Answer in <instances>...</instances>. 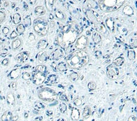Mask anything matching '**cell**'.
<instances>
[{
	"instance_id": "cell-25",
	"label": "cell",
	"mask_w": 137,
	"mask_h": 121,
	"mask_svg": "<svg viewBox=\"0 0 137 121\" xmlns=\"http://www.w3.org/2000/svg\"><path fill=\"white\" fill-rule=\"evenodd\" d=\"M124 14L126 15H128V16H131L134 14V10L132 8V7L129 5H127L123 8V10Z\"/></svg>"
},
{
	"instance_id": "cell-42",
	"label": "cell",
	"mask_w": 137,
	"mask_h": 121,
	"mask_svg": "<svg viewBox=\"0 0 137 121\" xmlns=\"http://www.w3.org/2000/svg\"><path fill=\"white\" fill-rule=\"evenodd\" d=\"M24 23H25V26H27V27L30 26L31 24L30 17H26V18L24 19Z\"/></svg>"
},
{
	"instance_id": "cell-11",
	"label": "cell",
	"mask_w": 137,
	"mask_h": 121,
	"mask_svg": "<svg viewBox=\"0 0 137 121\" xmlns=\"http://www.w3.org/2000/svg\"><path fill=\"white\" fill-rule=\"evenodd\" d=\"M98 4L95 0H86L84 3V9L88 10H92L93 9H97Z\"/></svg>"
},
{
	"instance_id": "cell-34",
	"label": "cell",
	"mask_w": 137,
	"mask_h": 121,
	"mask_svg": "<svg viewBox=\"0 0 137 121\" xmlns=\"http://www.w3.org/2000/svg\"><path fill=\"white\" fill-rule=\"evenodd\" d=\"M57 76L56 75H55V74H51V75H50L48 77V78H47V81H48V82H50V83H54V82H56L57 81Z\"/></svg>"
},
{
	"instance_id": "cell-43",
	"label": "cell",
	"mask_w": 137,
	"mask_h": 121,
	"mask_svg": "<svg viewBox=\"0 0 137 121\" xmlns=\"http://www.w3.org/2000/svg\"><path fill=\"white\" fill-rule=\"evenodd\" d=\"M6 19V13L3 11H0V23H3Z\"/></svg>"
},
{
	"instance_id": "cell-59",
	"label": "cell",
	"mask_w": 137,
	"mask_h": 121,
	"mask_svg": "<svg viewBox=\"0 0 137 121\" xmlns=\"http://www.w3.org/2000/svg\"><path fill=\"white\" fill-rule=\"evenodd\" d=\"M27 117H28V114H27V113H25V118H27Z\"/></svg>"
},
{
	"instance_id": "cell-30",
	"label": "cell",
	"mask_w": 137,
	"mask_h": 121,
	"mask_svg": "<svg viewBox=\"0 0 137 121\" xmlns=\"http://www.w3.org/2000/svg\"><path fill=\"white\" fill-rule=\"evenodd\" d=\"M124 59L123 57H118L116 58L113 61V64L116 66H121L124 64Z\"/></svg>"
},
{
	"instance_id": "cell-61",
	"label": "cell",
	"mask_w": 137,
	"mask_h": 121,
	"mask_svg": "<svg viewBox=\"0 0 137 121\" xmlns=\"http://www.w3.org/2000/svg\"><path fill=\"white\" fill-rule=\"evenodd\" d=\"M50 18H51V19H52V18H53V17H52V15L51 14L50 15Z\"/></svg>"
},
{
	"instance_id": "cell-41",
	"label": "cell",
	"mask_w": 137,
	"mask_h": 121,
	"mask_svg": "<svg viewBox=\"0 0 137 121\" xmlns=\"http://www.w3.org/2000/svg\"><path fill=\"white\" fill-rule=\"evenodd\" d=\"M60 100L62 101H68V97L65 94L61 93L59 95Z\"/></svg>"
},
{
	"instance_id": "cell-2",
	"label": "cell",
	"mask_w": 137,
	"mask_h": 121,
	"mask_svg": "<svg viewBox=\"0 0 137 121\" xmlns=\"http://www.w3.org/2000/svg\"><path fill=\"white\" fill-rule=\"evenodd\" d=\"M66 63L72 69H81L89 62V56L85 51L76 50L66 58Z\"/></svg>"
},
{
	"instance_id": "cell-4",
	"label": "cell",
	"mask_w": 137,
	"mask_h": 121,
	"mask_svg": "<svg viewBox=\"0 0 137 121\" xmlns=\"http://www.w3.org/2000/svg\"><path fill=\"white\" fill-rule=\"evenodd\" d=\"M48 74L47 67L44 65L37 66L32 72V81L35 85H40L45 81Z\"/></svg>"
},
{
	"instance_id": "cell-6",
	"label": "cell",
	"mask_w": 137,
	"mask_h": 121,
	"mask_svg": "<svg viewBox=\"0 0 137 121\" xmlns=\"http://www.w3.org/2000/svg\"><path fill=\"white\" fill-rule=\"evenodd\" d=\"M38 98L45 102H52L57 100V94L56 91L49 87H44L38 91Z\"/></svg>"
},
{
	"instance_id": "cell-23",
	"label": "cell",
	"mask_w": 137,
	"mask_h": 121,
	"mask_svg": "<svg viewBox=\"0 0 137 121\" xmlns=\"http://www.w3.org/2000/svg\"><path fill=\"white\" fill-rule=\"evenodd\" d=\"M12 118V113L11 111H7L4 113L1 117L2 121H11Z\"/></svg>"
},
{
	"instance_id": "cell-46",
	"label": "cell",
	"mask_w": 137,
	"mask_h": 121,
	"mask_svg": "<svg viewBox=\"0 0 137 121\" xmlns=\"http://www.w3.org/2000/svg\"><path fill=\"white\" fill-rule=\"evenodd\" d=\"M95 55L96 58H100L102 56V52H101V51L99 50H97L96 52H95Z\"/></svg>"
},
{
	"instance_id": "cell-28",
	"label": "cell",
	"mask_w": 137,
	"mask_h": 121,
	"mask_svg": "<svg viewBox=\"0 0 137 121\" xmlns=\"http://www.w3.org/2000/svg\"><path fill=\"white\" fill-rule=\"evenodd\" d=\"M21 15L18 13H15L13 15V21L15 25H18L21 22Z\"/></svg>"
},
{
	"instance_id": "cell-54",
	"label": "cell",
	"mask_w": 137,
	"mask_h": 121,
	"mask_svg": "<svg viewBox=\"0 0 137 121\" xmlns=\"http://www.w3.org/2000/svg\"><path fill=\"white\" fill-rule=\"evenodd\" d=\"M5 42V40L2 38H0V45H3Z\"/></svg>"
},
{
	"instance_id": "cell-1",
	"label": "cell",
	"mask_w": 137,
	"mask_h": 121,
	"mask_svg": "<svg viewBox=\"0 0 137 121\" xmlns=\"http://www.w3.org/2000/svg\"><path fill=\"white\" fill-rule=\"evenodd\" d=\"M79 35V29L75 22L70 21L58 32L57 42L60 47L65 49L75 42Z\"/></svg>"
},
{
	"instance_id": "cell-9",
	"label": "cell",
	"mask_w": 137,
	"mask_h": 121,
	"mask_svg": "<svg viewBox=\"0 0 137 121\" xmlns=\"http://www.w3.org/2000/svg\"><path fill=\"white\" fill-rule=\"evenodd\" d=\"M88 38L85 36H81L77 39L76 42V47L78 50H83L87 47L88 44Z\"/></svg>"
},
{
	"instance_id": "cell-63",
	"label": "cell",
	"mask_w": 137,
	"mask_h": 121,
	"mask_svg": "<svg viewBox=\"0 0 137 121\" xmlns=\"http://www.w3.org/2000/svg\"><path fill=\"white\" fill-rule=\"evenodd\" d=\"M136 66H137V63H136Z\"/></svg>"
},
{
	"instance_id": "cell-19",
	"label": "cell",
	"mask_w": 137,
	"mask_h": 121,
	"mask_svg": "<svg viewBox=\"0 0 137 121\" xmlns=\"http://www.w3.org/2000/svg\"><path fill=\"white\" fill-rule=\"evenodd\" d=\"M48 46V41L47 39H42L38 42L37 48L40 50H43Z\"/></svg>"
},
{
	"instance_id": "cell-57",
	"label": "cell",
	"mask_w": 137,
	"mask_h": 121,
	"mask_svg": "<svg viewBox=\"0 0 137 121\" xmlns=\"http://www.w3.org/2000/svg\"><path fill=\"white\" fill-rule=\"evenodd\" d=\"M42 119H43V118L42 117H40V118H36V121H41L42 120Z\"/></svg>"
},
{
	"instance_id": "cell-39",
	"label": "cell",
	"mask_w": 137,
	"mask_h": 121,
	"mask_svg": "<svg viewBox=\"0 0 137 121\" xmlns=\"http://www.w3.org/2000/svg\"><path fill=\"white\" fill-rule=\"evenodd\" d=\"M73 103L76 106H79L82 104V101L81 99L79 98V97H76V98L74 99Z\"/></svg>"
},
{
	"instance_id": "cell-20",
	"label": "cell",
	"mask_w": 137,
	"mask_h": 121,
	"mask_svg": "<svg viewBox=\"0 0 137 121\" xmlns=\"http://www.w3.org/2000/svg\"><path fill=\"white\" fill-rule=\"evenodd\" d=\"M34 13L37 17L42 16L45 14L46 9L43 6H37L34 9Z\"/></svg>"
},
{
	"instance_id": "cell-8",
	"label": "cell",
	"mask_w": 137,
	"mask_h": 121,
	"mask_svg": "<svg viewBox=\"0 0 137 121\" xmlns=\"http://www.w3.org/2000/svg\"><path fill=\"white\" fill-rule=\"evenodd\" d=\"M85 10V12L87 15V18L90 20L94 25H96L99 22V16L97 13L95 11L92 10H88V9H84Z\"/></svg>"
},
{
	"instance_id": "cell-33",
	"label": "cell",
	"mask_w": 137,
	"mask_h": 121,
	"mask_svg": "<svg viewBox=\"0 0 137 121\" xmlns=\"http://www.w3.org/2000/svg\"><path fill=\"white\" fill-rule=\"evenodd\" d=\"M128 56L129 60H134L136 58L135 52L133 50H129L128 52Z\"/></svg>"
},
{
	"instance_id": "cell-13",
	"label": "cell",
	"mask_w": 137,
	"mask_h": 121,
	"mask_svg": "<svg viewBox=\"0 0 137 121\" xmlns=\"http://www.w3.org/2000/svg\"><path fill=\"white\" fill-rule=\"evenodd\" d=\"M106 28L111 32H115V20L112 17H108L105 20Z\"/></svg>"
},
{
	"instance_id": "cell-60",
	"label": "cell",
	"mask_w": 137,
	"mask_h": 121,
	"mask_svg": "<svg viewBox=\"0 0 137 121\" xmlns=\"http://www.w3.org/2000/svg\"><path fill=\"white\" fill-rule=\"evenodd\" d=\"M57 121H65V120L64 119H63V118H60Z\"/></svg>"
},
{
	"instance_id": "cell-40",
	"label": "cell",
	"mask_w": 137,
	"mask_h": 121,
	"mask_svg": "<svg viewBox=\"0 0 137 121\" xmlns=\"http://www.w3.org/2000/svg\"><path fill=\"white\" fill-rule=\"evenodd\" d=\"M23 79L25 80H29L31 79V75L28 72H25V73H23Z\"/></svg>"
},
{
	"instance_id": "cell-48",
	"label": "cell",
	"mask_w": 137,
	"mask_h": 121,
	"mask_svg": "<svg viewBox=\"0 0 137 121\" xmlns=\"http://www.w3.org/2000/svg\"><path fill=\"white\" fill-rule=\"evenodd\" d=\"M1 64H2V65H3V66H7L9 64V59H7V58L6 59H3V60L1 62Z\"/></svg>"
},
{
	"instance_id": "cell-52",
	"label": "cell",
	"mask_w": 137,
	"mask_h": 121,
	"mask_svg": "<svg viewBox=\"0 0 137 121\" xmlns=\"http://www.w3.org/2000/svg\"><path fill=\"white\" fill-rule=\"evenodd\" d=\"M18 116H16L15 117H12V119L11 121H17L18 120Z\"/></svg>"
},
{
	"instance_id": "cell-62",
	"label": "cell",
	"mask_w": 137,
	"mask_h": 121,
	"mask_svg": "<svg viewBox=\"0 0 137 121\" xmlns=\"http://www.w3.org/2000/svg\"><path fill=\"white\" fill-rule=\"evenodd\" d=\"M1 7V0H0V7Z\"/></svg>"
},
{
	"instance_id": "cell-35",
	"label": "cell",
	"mask_w": 137,
	"mask_h": 121,
	"mask_svg": "<svg viewBox=\"0 0 137 121\" xmlns=\"http://www.w3.org/2000/svg\"><path fill=\"white\" fill-rule=\"evenodd\" d=\"M58 108H59L60 112L63 113V114L65 113L66 112V111H67V106H66V105L63 102L60 103L59 106H58Z\"/></svg>"
},
{
	"instance_id": "cell-55",
	"label": "cell",
	"mask_w": 137,
	"mask_h": 121,
	"mask_svg": "<svg viewBox=\"0 0 137 121\" xmlns=\"http://www.w3.org/2000/svg\"><path fill=\"white\" fill-rule=\"evenodd\" d=\"M50 26L51 27V28H54L55 25H54V21H51L50 23Z\"/></svg>"
},
{
	"instance_id": "cell-44",
	"label": "cell",
	"mask_w": 137,
	"mask_h": 121,
	"mask_svg": "<svg viewBox=\"0 0 137 121\" xmlns=\"http://www.w3.org/2000/svg\"><path fill=\"white\" fill-rule=\"evenodd\" d=\"M17 36H18V34H17V32H16V31H13L12 32V33L11 34L10 38H11V39H14L17 38Z\"/></svg>"
},
{
	"instance_id": "cell-16",
	"label": "cell",
	"mask_w": 137,
	"mask_h": 121,
	"mask_svg": "<svg viewBox=\"0 0 137 121\" xmlns=\"http://www.w3.org/2000/svg\"><path fill=\"white\" fill-rule=\"evenodd\" d=\"M7 103L10 106H13L15 105V98L13 93L9 92L7 95Z\"/></svg>"
},
{
	"instance_id": "cell-26",
	"label": "cell",
	"mask_w": 137,
	"mask_h": 121,
	"mask_svg": "<svg viewBox=\"0 0 137 121\" xmlns=\"http://www.w3.org/2000/svg\"><path fill=\"white\" fill-rule=\"evenodd\" d=\"M57 69L59 72H64L68 70V66L64 62H60L57 66Z\"/></svg>"
},
{
	"instance_id": "cell-24",
	"label": "cell",
	"mask_w": 137,
	"mask_h": 121,
	"mask_svg": "<svg viewBox=\"0 0 137 121\" xmlns=\"http://www.w3.org/2000/svg\"><path fill=\"white\" fill-rule=\"evenodd\" d=\"M48 59V54L46 53V52H42L40 53V54H39L38 56V61L40 62V63L43 64L45 63L47 61V60Z\"/></svg>"
},
{
	"instance_id": "cell-3",
	"label": "cell",
	"mask_w": 137,
	"mask_h": 121,
	"mask_svg": "<svg viewBox=\"0 0 137 121\" xmlns=\"http://www.w3.org/2000/svg\"><path fill=\"white\" fill-rule=\"evenodd\" d=\"M126 0H98V6L104 12L110 13L120 9Z\"/></svg>"
},
{
	"instance_id": "cell-56",
	"label": "cell",
	"mask_w": 137,
	"mask_h": 121,
	"mask_svg": "<svg viewBox=\"0 0 137 121\" xmlns=\"http://www.w3.org/2000/svg\"><path fill=\"white\" fill-rule=\"evenodd\" d=\"M24 7L26 11L28 10V5H27L26 3H24Z\"/></svg>"
},
{
	"instance_id": "cell-58",
	"label": "cell",
	"mask_w": 137,
	"mask_h": 121,
	"mask_svg": "<svg viewBox=\"0 0 137 121\" xmlns=\"http://www.w3.org/2000/svg\"><path fill=\"white\" fill-rule=\"evenodd\" d=\"M15 6H16V4L13 3L12 4V8H14V7H15Z\"/></svg>"
},
{
	"instance_id": "cell-10",
	"label": "cell",
	"mask_w": 137,
	"mask_h": 121,
	"mask_svg": "<svg viewBox=\"0 0 137 121\" xmlns=\"http://www.w3.org/2000/svg\"><path fill=\"white\" fill-rule=\"evenodd\" d=\"M51 58L52 59L54 60H57L58 59H61L64 56V52L62 49L60 48H57L54 51L52 52L51 53Z\"/></svg>"
},
{
	"instance_id": "cell-15",
	"label": "cell",
	"mask_w": 137,
	"mask_h": 121,
	"mask_svg": "<svg viewBox=\"0 0 137 121\" xmlns=\"http://www.w3.org/2000/svg\"><path fill=\"white\" fill-rule=\"evenodd\" d=\"M21 71L19 69H13L10 72L9 74V78L12 80H15L18 78L19 77V75H21Z\"/></svg>"
},
{
	"instance_id": "cell-49",
	"label": "cell",
	"mask_w": 137,
	"mask_h": 121,
	"mask_svg": "<svg viewBox=\"0 0 137 121\" xmlns=\"http://www.w3.org/2000/svg\"><path fill=\"white\" fill-rule=\"evenodd\" d=\"M29 39L31 41H33V40H35V36H34V35L32 34V33H31L30 35H29Z\"/></svg>"
},
{
	"instance_id": "cell-45",
	"label": "cell",
	"mask_w": 137,
	"mask_h": 121,
	"mask_svg": "<svg viewBox=\"0 0 137 121\" xmlns=\"http://www.w3.org/2000/svg\"><path fill=\"white\" fill-rule=\"evenodd\" d=\"M10 87L13 89H15L17 87V81H13L11 83V85H10Z\"/></svg>"
},
{
	"instance_id": "cell-32",
	"label": "cell",
	"mask_w": 137,
	"mask_h": 121,
	"mask_svg": "<svg viewBox=\"0 0 137 121\" xmlns=\"http://www.w3.org/2000/svg\"><path fill=\"white\" fill-rule=\"evenodd\" d=\"M79 75L77 72H72L71 74H70L69 78L72 81H76L79 79Z\"/></svg>"
},
{
	"instance_id": "cell-18",
	"label": "cell",
	"mask_w": 137,
	"mask_h": 121,
	"mask_svg": "<svg viewBox=\"0 0 137 121\" xmlns=\"http://www.w3.org/2000/svg\"><path fill=\"white\" fill-rule=\"evenodd\" d=\"M92 113V110L90 107L89 106H86L84 107L83 112H82V116L84 119H87L88 118H89L91 116Z\"/></svg>"
},
{
	"instance_id": "cell-27",
	"label": "cell",
	"mask_w": 137,
	"mask_h": 121,
	"mask_svg": "<svg viewBox=\"0 0 137 121\" xmlns=\"http://www.w3.org/2000/svg\"><path fill=\"white\" fill-rule=\"evenodd\" d=\"M55 16L58 20H63L65 19V13L60 9H57L55 12Z\"/></svg>"
},
{
	"instance_id": "cell-12",
	"label": "cell",
	"mask_w": 137,
	"mask_h": 121,
	"mask_svg": "<svg viewBox=\"0 0 137 121\" xmlns=\"http://www.w3.org/2000/svg\"><path fill=\"white\" fill-rule=\"evenodd\" d=\"M95 26L96 27V28L97 31H98L99 32H100L101 34H102L104 36L107 37L109 36V33L108 32V31H107V28L102 24V23H99L96 25H95Z\"/></svg>"
},
{
	"instance_id": "cell-22",
	"label": "cell",
	"mask_w": 137,
	"mask_h": 121,
	"mask_svg": "<svg viewBox=\"0 0 137 121\" xmlns=\"http://www.w3.org/2000/svg\"><path fill=\"white\" fill-rule=\"evenodd\" d=\"M21 44H22V41L19 38H17L12 43V48L13 50H16L20 47Z\"/></svg>"
},
{
	"instance_id": "cell-50",
	"label": "cell",
	"mask_w": 137,
	"mask_h": 121,
	"mask_svg": "<svg viewBox=\"0 0 137 121\" xmlns=\"http://www.w3.org/2000/svg\"><path fill=\"white\" fill-rule=\"evenodd\" d=\"M36 2H37V0H29V3H30L31 5L36 4Z\"/></svg>"
},
{
	"instance_id": "cell-7",
	"label": "cell",
	"mask_w": 137,
	"mask_h": 121,
	"mask_svg": "<svg viewBox=\"0 0 137 121\" xmlns=\"http://www.w3.org/2000/svg\"><path fill=\"white\" fill-rule=\"evenodd\" d=\"M119 73V69L115 64H110L107 68V74L110 79L115 80L118 78Z\"/></svg>"
},
{
	"instance_id": "cell-36",
	"label": "cell",
	"mask_w": 137,
	"mask_h": 121,
	"mask_svg": "<svg viewBox=\"0 0 137 121\" xmlns=\"http://www.w3.org/2000/svg\"><path fill=\"white\" fill-rule=\"evenodd\" d=\"M16 31L18 34H22V33L25 32V27L23 24H19L17 26Z\"/></svg>"
},
{
	"instance_id": "cell-38",
	"label": "cell",
	"mask_w": 137,
	"mask_h": 121,
	"mask_svg": "<svg viewBox=\"0 0 137 121\" xmlns=\"http://www.w3.org/2000/svg\"><path fill=\"white\" fill-rule=\"evenodd\" d=\"M9 54V51L7 48H1L0 49V56L2 57H4Z\"/></svg>"
},
{
	"instance_id": "cell-51",
	"label": "cell",
	"mask_w": 137,
	"mask_h": 121,
	"mask_svg": "<svg viewBox=\"0 0 137 121\" xmlns=\"http://www.w3.org/2000/svg\"><path fill=\"white\" fill-rule=\"evenodd\" d=\"M4 7H7L9 6V3L8 1H4Z\"/></svg>"
},
{
	"instance_id": "cell-53",
	"label": "cell",
	"mask_w": 137,
	"mask_h": 121,
	"mask_svg": "<svg viewBox=\"0 0 137 121\" xmlns=\"http://www.w3.org/2000/svg\"><path fill=\"white\" fill-rule=\"evenodd\" d=\"M128 121H136V120H135V118L134 116H130V118H129Z\"/></svg>"
},
{
	"instance_id": "cell-17",
	"label": "cell",
	"mask_w": 137,
	"mask_h": 121,
	"mask_svg": "<svg viewBox=\"0 0 137 121\" xmlns=\"http://www.w3.org/2000/svg\"><path fill=\"white\" fill-rule=\"evenodd\" d=\"M55 1L56 0H45L46 10L50 12H51L53 11Z\"/></svg>"
},
{
	"instance_id": "cell-47",
	"label": "cell",
	"mask_w": 137,
	"mask_h": 121,
	"mask_svg": "<svg viewBox=\"0 0 137 121\" xmlns=\"http://www.w3.org/2000/svg\"><path fill=\"white\" fill-rule=\"evenodd\" d=\"M9 31L10 30L8 27H4V28L3 29V34L4 35H7L9 32Z\"/></svg>"
},
{
	"instance_id": "cell-14",
	"label": "cell",
	"mask_w": 137,
	"mask_h": 121,
	"mask_svg": "<svg viewBox=\"0 0 137 121\" xmlns=\"http://www.w3.org/2000/svg\"><path fill=\"white\" fill-rule=\"evenodd\" d=\"M29 56V53L28 52H23L19 53L16 56V59L17 61L22 63L26 61V60L28 59Z\"/></svg>"
},
{
	"instance_id": "cell-31",
	"label": "cell",
	"mask_w": 137,
	"mask_h": 121,
	"mask_svg": "<svg viewBox=\"0 0 137 121\" xmlns=\"http://www.w3.org/2000/svg\"><path fill=\"white\" fill-rule=\"evenodd\" d=\"M34 108L36 110L42 111L44 110V108H45V106L43 103L40 102V101H36L34 104Z\"/></svg>"
},
{
	"instance_id": "cell-21",
	"label": "cell",
	"mask_w": 137,
	"mask_h": 121,
	"mask_svg": "<svg viewBox=\"0 0 137 121\" xmlns=\"http://www.w3.org/2000/svg\"><path fill=\"white\" fill-rule=\"evenodd\" d=\"M71 118L74 121H77L80 118V112L77 108H74L73 109L71 114Z\"/></svg>"
},
{
	"instance_id": "cell-5",
	"label": "cell",
	"mask_w": 137,
	"mask_h": 121,
	"mask_svg": "<svg viewBox=\"0 0 137 121\" xmlns=\"http://www.w3.org/2000/svg\"><path fill=\"white\" fill-rule=\"evenodd\" d=\"M33 28L37 34L40 36H45L48 34L49 30L48 23L45 19L37 18L35 19L33 23Z\"/></svg>"
},
{
	"instance_id": "cell-29",
	"label": "cell",
	"mask_w": 137,
	"mask_h": 121,
	"mask_svg": "<svg viewBox=\"0 0 137 121\" xmlns=\"http://www.w3.org/2000/svg\"><path fill=\"white\" fill-rule=\"evenodd\" d=\"M93 40L95 44H99L101 41V36L97 32H95L93 35Z\"/></svg>"
},
{
	"instance_id": "cell-37",
	"label": "cell",
	"mask_w": 137,
	"mask_h": 121,
	"mask_svg": "<svg viewBox=\"0 0 137 121\" xmlns=\"http://www.w3.org/2000/svg\"><path fill=\"white\" fill-rule=\"evenodd\" d=\"M96 84L95 82L91 81L88 84V88H89L90 90L91 91H93L95 90L96 89Z\"/></svg>"
}]
</instances>
